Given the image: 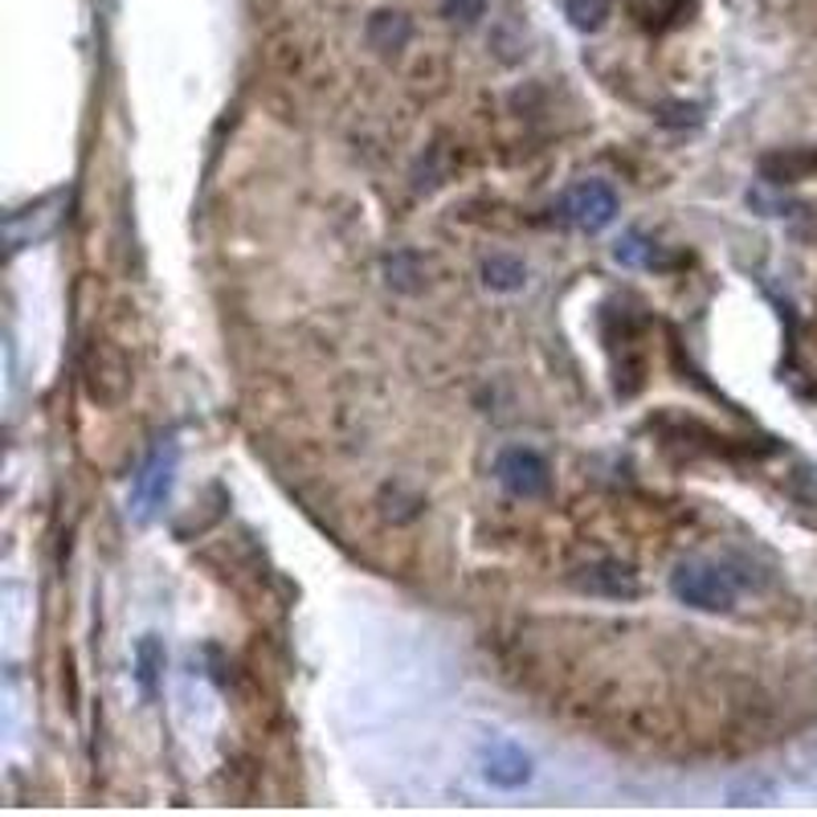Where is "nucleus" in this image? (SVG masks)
I'll list each match as a JSON object with an SVG mask.
<instances>
[{
    "instance_id": "nucleus-1",
    "label": "nucleus",
    "mask_w": 817,
    "mask_h": 817,
    "mask_svg": "<svg viewBox=\"0 0 817 817\" xmlns=\"http://www.w3.org/2000/svg\"><path fill=\"white\" fill-rule=\"evenodd\" d=\"M82 389L98 409H115L132 392V360L119 344H111L107 335H91L78 356Z\"/></svg>"
},
{
    "instance_id": "nucleus-2",
    "label": "nucleus",
    "mask_w": 817,
    "mask_h": 817,
    "mask_svg": "<svg viewBox=\"0 0 817 817\" xmlns=\"http://www.w3.org/2000/svg\"><path fill=\"white\" fill-rule=\"evenodd\" d=\"M670 593L679 597L691 609H703V614H724L732 609L740 597L736 576L727 573L724 564L711 561H683L674 573H670Z\"/></svg>"
},
{
    "instance_id": "nucleus-3",
    "label": "nucleus",
    "mask_w": 817,
    "mask_h": 817,
    "mask_svg": "<svg viewBox=\"0 0 817 817\" xmlns=\"http://www.w3.org/2000/svg\"><path fill=\"white\" fill-rule=\"evenodd\" d=\"M176 467H180V446H176L172 438H160V442L148 450V458H144V467H139V474H135V483H132L135 523H151L160 515V507L168 503V495H172Z\"/></svg>"
},
{
    "instance_id": "nucleus-4",
    "label": "nucleus",
    "mask_w": 817,
    "mask_h": 817,
    "mask_svg": "<svg viewBox=\"0 0 817 817\" xmlns=\"http://www.w3.org/2000/svg\"><path fill=\"white\" fill-rule=\"evenodd\" d=\"M617 217V192L605 180H580L564 192L561 201V221L580 229V233H601L605 226H614Z\"/></svg>"
},
{
    "instance_id": "nucleus-5",
    "label": "nucleus",
    "mask_w": 817,
    "mask_h": 817,
    "mask_svg": "<svg viewBox=\"0 0 817 817\" xmlns=\"http://www.w3.org/2000/svg\"><path fill=\"white\" fill-rule=\"evenodd\" d=\"M495 479L503 483L507 495L540 499V495H548L552 470L536 450H527V446H511V450H503V454L495 458Z\"/></svg>"
},
{
    "instance_id": "nucleus-6",
    "label": "nucleus",
    "mask_w": 817,
    "mask_h": 817,
    "mask_svg": "<svg viewBox=\"0 0 817 817\" xmlns=\"http://www.w3.org/2000/svg\"><path fill=\"white\" fill-rule=\"evenodd\" d=\"M573 585L589 597H609V601H633L642 593V580L633 573L630 564L621 561H597L585 564L580 573L573 576Z\"/></svg>"
},
{
    "instance_id": "nucleus-7",
    "label": "nucleus",
    "mask_w": 817,
    "mask_h": 817,
    "mask_svg": "<svg viewBox=\"0 0 817 817\" xmlns=\"http://www.w3.org/2000/svg\"><path fill=\"white\" fill-rule=\"evenodd\" d=\"M483 777L491 781V785H499V789H520V785H527V777H532V761L523 756L515 744H491V748L483 752Z\"/></svg>"
},
{
    "instance_id": "nucleus-8",
    "label": "nucleus",
    "mask_w": 817,
    "mask_h": 817,
    "mask_svg": "<svg viewBox=\"0 0 817 817\" xmlns=\"http://www.w3.org/2000/svg\"><path fill=\"white\" fill-rule=\"evenodd\" d=\"M614 258L621 266H633V270H670L679 262L674 254H667V245H658L654 238H646V233H626V238L614 245Z\"/></svg>"
},
{
    "instance_id": "nucleus-9",
    "label": "nucleus",
    "mask_w": 817,
    "mask_h": 817,
    "mask_svg": "<svg viewBox=\"0 0 817 817\" xmlns=\"http://www.w3.org/2000/svg\"><path fill=\"white\" fill-rule=\"evenodd\" d=\"M409 38H413V21L405 13H397V9H380V13L368 17V45L380 50V54L405 50Z\"/></svg>"
},
{
    "instance_id": "nucleus-10",
    "label": "nucleus",
    "mask_w": 817,
    "mask_h": 817,
    "mask_svg": "<svg viewBox=\"0 0 817 817\" xmlns=\"http://www.w3.org/2000/svg\"><path fill=\"white\" fill-rule=\"evenodd\" d=\"M160 670H164L160 638H156V633H144V638H139V646H135V679H139V691H144V699H156Z\"/></svg>"
},
{
    "instance_id": "nucleus-11",
    "label": "nucleus",
    "mask_w": 817,
    "mask_h": 817,
    "mask_svg": "<svg viewBox=\"0 0 817 817\" xmlns=\"http://www.w3.org/2000/svg\"><path fill=\"white\" fill-rule=\"evenodd\" d=\"M483 282L491 291H499V295H515V291H523V282H527V266L511 254H491L483 262Z\"/></svg>"
},
{
    "instance_id": "nucleus-12",
    "label": "nucleus",
    "mask_w": 817,
    "mask_h": 817,
    "mask_svg": "<svg viewBox=\"0 0 817 817\" xmlns=\"http://www.w3.org/2000/svg\"><path fill=\"white\" fill-rule=\"evenodd\" d=\"M564 17H568V25L580 29V33H597V29L609 21V0H568V4H564Z\"/></svg>"
},
{
    "instance_id": "nucleus-13",
    "label": "nucleus",
    "mask_w": 817,
    "mask_h": 817,
    "mask_svg": "<svg viewBox=\"0 0 817 817\" xmlns=\"http://www.w3.org/2000/svg\"><path fill=\"white\" fill-rule=\"evenodd\" d=\"M442 13L458 25H479L486 13V0H442Z\"/></svg>"
}]
</instances>
